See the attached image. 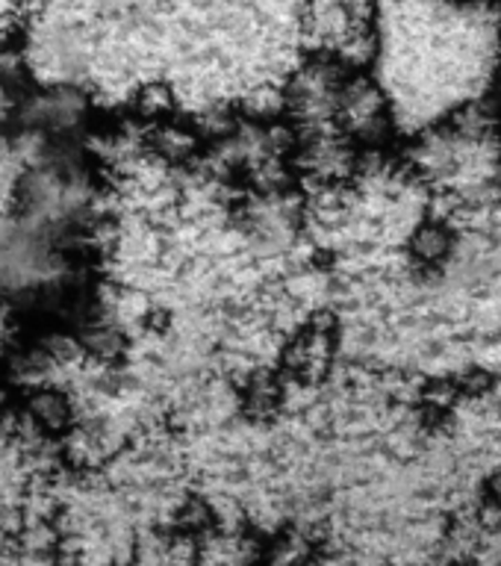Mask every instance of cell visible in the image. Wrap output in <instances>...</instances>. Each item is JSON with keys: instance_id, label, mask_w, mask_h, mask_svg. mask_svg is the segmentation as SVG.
<instances>
[{"instance_id": "6da1fadb", "label": "cell", "mask_w": 501, "mask_h": 566, "mask_svg": "<svg viewBox=\"0 0 501 566\" xmlns=\"http://www.w3.org/2000/svg\"><path fill=\"white\" fill-rule=\"evenodd\" d=\"M334 127L352 139L363 154L387 148L396 133L393 101L387 88L372 77V71H345L336 95Z\"/></svg>"}, {"instance_id": "7a4b0ae2", "label": "cell", "mask_w": 501, "mask_h": 566, "mask_svg": "<svg viewBox=\"0 0 501 566\" xmlns=\"http://www.w3.org/2000/svg\"><path fill=\"white\" fill-rule=\"evenodd\" d=\"M345 65L327 53H313L307 62L286 77L283 92V118L295 127V133H316L334 127L336 95L343 86Z\"/></svg>"}, {"instance_id": "3957f363", "label": "cell", "mask_w": 501, "mask_h": 566, "mask_svg": "<svg viewBox=\"0 0 501 566\" xmlns=\"http://www.w3.org/2000/svg\"><path fill=\"white\" fill-rule=\"evenodd\" d=\"M363 154L343 133L331 130L301 133L292 150L295 180H304L310 189H345L361 175Z\"/></svg>"}, {"instance_id": "277c9868", "label": "cell", "mask_w": 501, "mask_h": 566, "mask_svg": "<svg viewBox=\"0 0 501 566\" xmlns=\"http://www.w3.org/2000/svg\"><path fill=\"white\" fill-rule=\"evenodd\" d=\"M336 348H340V331H336L334 316L319 313L299 331H292L283 345V375L295 384H319L334 369Z\"/></svg>"}, {"instance_id": "5b68a950", "label": "cell", "mask_w": 501, "mask_h": 566, "mask_svg": "<svg viewBox=\"0 0 501 566\" xmlns=\"http://www.w3.org/2000/svg\"><path fill=\"white\" fill-rule=\"evenodd\" d=\"M88 122V97L74 86H53L24 95L21 124H30L48 136H71Z\"/></svg>"}, {"instance_id": "8992f818", "label": "cell", "mask_w": 501, "mask_h": 566, "mask_svg": "<svg viewBox=\"0 0 501 566\" xmlns=\"http://www.w3.org/2000/svg\"><path fill=\"white\" fill-rule=\"evenodd\" d=\"M203 150H207V139L192 118H180L175 113L145 127V154L168 168L198 166Z\"/></svg>"}, {"instance_id": "52a82bcc", "label": "cell", "mask_w": 501, "mask_h": 566, "mask_svg": "<svg viewBox=\"0 0 501 566\" xmlns=\"http://www.w3.org/2000/svg\"><path fill=\"white\" fill-rule=\"evenodd\" d=\"M21 413L30 431L42 440H62L77 424V407L74 398L56 384H33L21 396Z\"/></svg>"}, {"instance_id": "ba28073f", "label": "cell", "mask_w": 501, "mask_h": 566, "mask_svg": "<svg viewBox=\"0 0 501 566\" xmlns=\"http://www.w3.org/2000/svg\"><path fill=\"white\" fill-rule=\"evenodd\" d=\"M286 398V380L283 375L272 369H257L254 375H248L239 392V405L251 419H272L283 407Z\"/></svg>"}, {"instance_id": "9c48e42d", "label": "cell", "mask_w": 501, "mask_h": 566, "mask_svg": "<svg viewBox=\"0 0 501 566\" xmlns=\"http://www.w3.org/2000/svg\"><path fill=\"white\" fill-rule=\"evenodd\" d=\"M407 251L414 256L416 263L425 265V269H434V265L446 263L455 251V233L446 221L440 219H425L422 224H416V230L410 233V242H407Z\"/></svg>"}, {"instance_id": "30bf717a", "label": "cell", "mask_w": 501, "mask_h": 566, "mask_svg": "<svg viewBox=\"0 0 501 566\" xmlns=\"http://www.w3.org/2000/svg\"><path fill=\"white\" fill-rule=\"evenodd\" d=\"M177 113V95L175 88L168 86L166 80H148L145 86L136 88V95L131 97V118L139 124L163 122L168 115Z\"/></svg>"}, {"instance_id": "8fae6325", "label": "cell", "mask_w": 501, "mask_h": 566, "mask_svg": "<svg viewBox=\"0 0 501 566\" xmlns=\"http://www.w3.org/2000/svg\"><path fill=\"white\" fill-rule=\"evenodd\" d=\"M21 109H24V92H21V86L0 80V136L12 130L15 124H21Z\"/></svg>"}, {"instance_id": "7c38bea8", "label": "cell", "mask_w": 501, "mask_h": 566, "mask_svg": "<svg viewBox=\"0 0 501 566\" xmlns=\"http://www.w3.org/2000/svg\"><path fill=\"white\" fill-rule=\"evenodd\" d=\"M484 493H487V499H490V504H493V507H501V469L487 478Z\"/></svg>"}, {"instance_id": "4fadbf2b", "label": "cell", "mask_w": 501, "mask_h": 566, "mask_svg": "<svg viewBox=\"0 0 501 566\" xmlns=\"http://www.w3.org/2000/svg\"><path fill=\"white\" fill-rule=\"evenodd\" d=\"M449 3H476V0H449Z\"/></svg>"}]
</instances>
